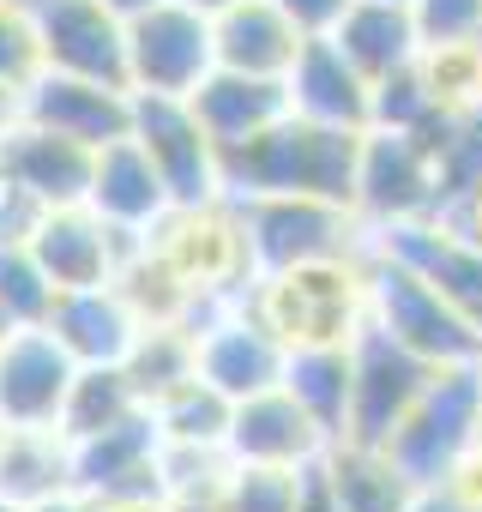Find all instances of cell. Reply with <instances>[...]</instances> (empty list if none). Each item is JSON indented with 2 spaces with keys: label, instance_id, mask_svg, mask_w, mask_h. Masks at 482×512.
<instances>
[{
  "label": "cell",
  "instance_id": "6da1fadb",
  "mask_svg": "<svg viewBox=\"0 0 482 512\" xmlns=\"http://www.w3.org/2000/svg\"><path fill=\"white\" fill-rule=\"evenodd\" d=\"M356 163H362V133L326 127L290 109L266 133L223 151V193L229 199H338L350 205Z\"/></svg>",
  "mask_w": 482,
  "mask_h": 512
},
{
  "label": "cell",
  "instance_id": "7a4b0ae2",
  "mask_svg": "<svg viewBox=\"0 0 482 512\" xmlns=\"http://www.w3.org/2000/svg\"><path fill=\"white\" fill-rule=\"evenodd\" d=\"M248 308L290 344H356L368 326V253L350 260H314L290 272H260L248 284Z\"/></svg>",
  "mask_w": 482,
  "mask_h": 512
},
{
  "label": "cell",
  "instance_id": "3957f363",
  "mask_svg": "<svg viewBox=\"0 0 482 512\" xmlns=\"http://www.w3.org/2000/svg\"><path fill=\"white\" fill-rule=\"evenodd\" d=\"M368 320L398 338L404 350H416L434 368H464L482 362V332L410 266L398 253H386L380 241H368Z\"/></svg>",
  "mask_w": 482,
  "mask_h": 512
},
{
  "label": "cell",
  "instance_id": "277c9868",
  "mask_svg": "<svg viewBox=\"0 0 482 512\" xmlns=\"http://www.w3.org/2000/svg\"><path fill=\"white\" fill-rule=\"evenodd\" d=\"M386 446L416 482H452L482 452V362L440 368Z\"/></svg>",
  "mask_w": 482,
  "mask_h": 512
},
{
  "label": "cell",
  "instance_id": "5b68a950",
  "mask_svg": "<svg viewBox=\"0 0 482 512\" xmlns=\"http://www.w3.org/2000/svg\"><path fill=\"white\" fill-rule=\"evenodd\" d=\"M235 205H241V223H248L254 278L368 253L362 217L350 205H338V199H235Z\"/></svg>",
  "mask_w": 482,
  "mask_h": 512
},
{
  "label": "cell",
  "instance_id": "8992f818",
  "mask_svg": "<svg viewBox=\"0 0 482 512\" xmlns=\"http://www.w3.org/2000/svg\"><path fill=\"white\" fill-rule=\"evenodd\" d=\"M217 73V37L211 13L187 0H157V7L127 19V85L133 97H193Z\"/></svg>",
  "mask_w": 482,
  "mask_h": 512
},
{
  "label": "cell",
  "instance_id": "52a82bcc",
  "mask_svg": "<svg viewBox=\"0 0 482 512\" xmlns=\"http://www.w3.org/2000/svg\"><path fill=\"white\" fill-rule=\"evenodd\" d=\"M356 217L368 235L434 217L440 211V157L416 133L368 127L362 133V163H356Z\"/></svg>",
  "mask_w": 482,
  "mask_h": 512
},
{
  "label": "cell",
  "instance_id": "ba28073f",
  "mask_svg": "<svg viewBox=\"0 0 482 512\" xmlns=\"http://www.w3.org/2000/svg\"><path fill=\"white\" fill-rule=\"evenodd\" d=\"M284 362H290V344L248 308V296L217 302L193 326V374L217 386L229 404L254 398L266 386H284Z\"/></svg>",
  "mask_w": 482,
  "mask_h": 512
},
{
  "label": "cell",
  "instance_id": "9c48e42d",
  "mask_svg": "<svg viewBox=\"0 0 482 512\" xmlns=\"http://www.w3.org/2000/svg\"><path fill=\"white\" fill-rule=\"evenodd\" d=\"M133 139L163 169L175 205H211L223 193V145L205 133L187 97H133Z\"/></svg>",
  "mask_w": 482,
  "mask_h": 512
},
{
  "label": "cell",
  "instance_id": "30bf717a",
  "mask_svg": "<svg viewBox=\"0 0 482 512\" xmlns=\"http://www.w3.org/2000/svg\"><path fill=\"white\" fill-rule=\"evenodd\" d=\"M356 392H350V428L344 440H392V428L410 416V404L428 392V380L440 374L434 362H422L416 350H404L398 338H386L374 320L356 332Z\"/></svg>",
  "mask_w": 482,
  "mask_h": 512
},
{
  "label": "cell",
  "instance_id": "8fae6325",
  "mask_svg": "<svg viewBox=\"0 0 482 512\" xmlns=\"http://www.w3.org/2000/svg\"><path fill=\"white\" fill-rule=\"evenodd\" d=\"M223 452L235 464H272V470H308L332 452V434L320 428V416L290 392V386H266L254 398L229 404V428H223Z\"/></svg>",
  "mask_w": 482,
  "mask_h": 512
},
{
  "label": "cell",
  "instance_id": "7c38bea8",
  "mask_svg": "<svg viewBox=\"0 0 482 512\" xmlns=\"http://www.w3.org/2000/svg\"><path fill=\"white\" fill-rule=\"evenodd\" d=\"M25 247H31V260L43 266V278L55 290H97V284L121 278L127 253H133V235L103 223L91 205H55V211L37 217Z\"/></svg>",
  "mask_w": 482,
  "mask_h": 512
},
{
  "label": "cell",
  "instance_id": "4fadbf2b",
  "mask_svg": "<svg viewBox=\"0 0 482 512\" xmlns=\"http://www.w3.org/2000/svg\"><path fill=\"white\" fill-rule=\"evenodd\" d=\"M73 380H79L73 350L49 326H19L7 344H0V422L7 428L61 422Z\"/></svg>",
  "mask_w": 482,
  "mask_h": 512
},
{
  "label": "cell",
  "instance_id": "5bb4252c",
  "mask_svg": "<svg viewBox=\"0 0 482 512\" xmlns=\"http://www.w3.org/2000/svg\"><path fill=\"white\" fill-rule=\"evenodd\" d=\"M25 121L49 127L61 139H79L91 151H103L109 139L133 133V91L109 85V79H85V73H55L43 67L25 85Z\"/></svg>",
  "mask_w": 482,
  "mask_h": 512
},
{
  "label": "cell",
  "instance_id": "9a60e30c",
  "mask_svg": "<svg viewBox=\"0 0 482 512\" xmlns=\"http://www.w3.org/2000/svg\"><path fill=\"white\" fill-rule=\"evenodd\" d=\"M73 452H79V488L97 494L103 506L163 500V428H157L151 404L109 434L73 440Z\"/></svg>",
  "mask_w": 482,
  "mask_h": 512
},
{
  "label": "cell",
  "instance_id": "2e32d148",
  "mask_svg": "<svg viewBox=\"0 0 482 512\" xmlns=\"http://www.w3.org/2000/svg\"><path fill=\"white\" fill-rule=\"evenodd\" d=\"M31 13H37L43 61L55 73L127 85V19L121 13H109L103 0H31Z\"/></svg>",
  "mask_w": 482,
  "mask_h": 512
},
{
  "label": "cell",
  "instance_id": "e0dca14e",
  "mask_svg": "<svg viewBox=\"0 0 482 512\" xmlns=\"http://www.w3.org/2000/svg\"><path fill=\"white\" fill-rule=\"evenodd\" d=\"M85 205H91L103 223H115L121 235L145 241V235H157V229H163V217L175 211V193H169L163 169L151 163V151L127 133V139H109V145L97 151Z\"/></svg>",
  "mask_w": 482,
  "mask_h": 512
},
{
  "label": "cell",
  "instance_id": "ac0fdd59",
  "mask_svg": "<svg viewBox=\"0 0 482 512\" xmlns=\"http://www.w3.org/2000/svg\"><path fill=\"white\" fill-rule=\"evenodd\" d=\"M368 241H380L386 253H398V260H410L476 332H482V241H470V235H458L452 223H440V217H416V223H398V229H380V235H368Z\"/></svg>",
  "mask_w": 482,
  "mask_h": 512
},
{
  "label": "cell",
  "instance_id": "d6986e66",
  "mask_svg": "<svg viewBox=\"0 0 482 512\" xmlns=\"http://www.w3.org/2000/svg\"><path fill=\"white\" fill-rule=\"evenodd\" d=\"M284 85H290V109L308 121L350 127V133L374 127V79L338 49V37H308Z\"/></svg>",
  "mask_w": 482,
  "mask_h": 512
},
{
  "label": "cell",
  "instance_id": "ffe728a7",
  "mask_svg": "<svg viewBox=\"0 0 482 512\" xmlns=\"http://www.w3.org/2000/svg\"><path fill=\"white\" fill-rule=\"evenodd\" d=\"M43 326L73 350V362H79V368L127 362V356H133V344H139V332H145V320H139V308L121 296V284L61 290Z\"/></svg>",
  "mask_w": 482,
  "mask_h": 512
},
{
  "label": "cell",
  "instance_id": "44dd1931",
  "mask_svg": "<svg viewBox=\"0 0 482 512\" xmlns=\"http://www.w3.org/2000/svg\"><path fill=\"white\" fill-rule=\"evenodd\" d=\"M79 488V452L61 422L49 428H7L0 440V512H31L55 494Z\"/></svg>",
  "mask_w": 482,
  "mask_h": 512
},
{
  "label": "cell",
  "instance_id": "7402d4cb",
  "mask_svg": "<svg viewBox=\"0 0 482 512\" xmlns=\"http://www.w3.org/2000/svg\"><path fill=\"white\" fill-rule=\"evenodd\" d=\"M211 37H217V67L254 73V79H290V67L308 43L278 0H241V7L217 13Z\"/></svg>",
  "mask_w": 482,
  "mask_h": 512
},
{
  "label": "cell",
  "instance_id": "603a6c76",
  "mask_svg": "<svg viewBox=\"0 0 482 512\" xmlns=\"http://www.w3.org/2000/svg\"><path fill=\"white\" fill-rule=\"evenodd\" d=\"M91 163H97V151L91 145H79V139H61V133H49V127H19L7 145H0V169H7L37 205H85V193H91Z\"/></svg>",
  "mask_w": 482,
  "mask_h": 512
},
{
  "label": "cell",
  "instance_id": "cb8c5ba5",
  "mask_svg": "<svg viewBox=\"0 0 482 512\" xmlns=\"http://www.w3.org/2000/svg\"><path fill=\"white\" fill-rule=\"evenodd\" d=\"M187 103H193V115L205 121V133L229 151V145L254 139V133H266L272 121L290 115V85H284V79H254V73L217 67Z\"/></svg>",
  "mask_w": 482,
  "mask_h": 512
},
{
  "label": "cell",
  "instance_id": "d4e9b609",
  "mask_svg": "<svg viewBox=\"0 0 482 512\" xmlns=\"http://www.w3.org/2000/svg\"><path fill=\"white\" fill-rule=\"evenodd\" d=\"M320 464L338 494V512H410V500L422 488L380 440H332V452Z\"/></svg>",
  "mask_w": 482,
  "mask_h": 512
},
{
  "label": "cell",
  "instance_id": "484cf974",
  "mask_svg": "<svg viewBox=\"0 0 482 512\" xmlns=\"http://www.w3.org/2000/svg\"><path fill=\"white\" fill-rule=\"evenodd\" d=\"M332 37L374 85L422 61V31H416V13L404 0H356Z\"/></svg>",
  "mask_w": 482,
  "mask_h": 512
},
{
  "label": "cell",
  "instance_id": "4316f807",
  "mask_svg": "<svg viewBox=\"0 0 482 512\" xmlns=\"http://www.w3.org/2000/svg\"><path fill=\"white\" fill-rule=\"evenodd\" d=\"M284 386L320 416V428H326L332 440H344V428H350V392H356V350H350V344H308V350H290Z\"/></svg>",
  "mask_w": 482,
  "mask_h": 512
},
{
  "label": "cell",
  "instance_id": "83f0119b",
  "mask_svg": "<svg viewBox=\"0 0 482 512\" xmlns=\"http://www.w3.org/2000/svg\"><path fill=\"white\" fill-rule=\"evenodd\" d=\"M139 410H145V392L133 386V374L121 362H103V368H79V380L67 392V410H61V428L73 440H91V434L121 428Z\"/></svg>",
  "mask_w": 482,
  "mask_h": 512
},
{
  "label": "cell",
  "instance_id": "f1b7e54d",
  "mask_svg": "<svg viewBox=\"0 0 482 512\" xmlns=\"http://www.w3.org/2000/svg\"><path fill=\"white\" fill-rule=\"evenodd\" d=\"M151 416H157V428H163V440H169V446H223L229 398L193 374V380L169 386L163 398H151Z\"/></svg>",
  "mask_w": 482,
  "mask_h": 512
},
{
  "label": "cell",
  "instance_id": "f546056e",
  "mask_svg": "<svg viewBox=\"0 0 482 512\" xmlns=\"http://www.w3.org/2000/svg\"><path fill=\"white\" fill-rule=\"evenodd\" d=\"M434 157H440V211H452L470 193H482V103H464V109H452L440 121Z\"/></svg>",
  "mask_w": 482,
  "mask_h": 512
},
{
  "label": "cell",
  "instance_id": "4dcf8cb0",
  "mask_svg": "<svg viewBox=\"0 0 482 512\" xmlns=\"http://www.w3.org/2000/svg\"><path fill=\"white\" fill-rule=\"evenodd\" d=\"M446 115H452V109H446V103H440V91L428 85L422 61L374 85V127L416 133V139H428V145H434V133H440V121H446Z\"/></svg>",
  "mask_w": 482,
  "mask_h": 512
},
{
  "label": "cell",
  "instance_id": "1f68e13d",
  "mask_svg": "<svg viewBox=\"0 0 482 512\" xmlns=\"http://www.w3.org/2000/svg\"><path fill=\"white\" fill-rule=\"evenodd\" d=\"M121 368H127L133 386L145 392V404L163 398L169 386L193 380V326H145L139 344H133V356H127Z\"/></svg>",
  "mask_w": 482,
  "mask_h": 512
},
{
  "label": "cell",
  "instance_id": "d6a6232c",
  "mask_svg": "<svg viewBox=\"0 0 482 512\" xmlns=\"http://www.w3.org/2000/svg\"><path fill=\"white\" fill-rule=\"evenodd\" d=\"M217 512H302V470L272 464H229Z\"/></svg>",
  "mask_w": 482,
  "mask_h": 512
},
{
  "label": "cell",
  "instance_id": "836d02e7",
  "mask_svg": "<svg viewBox=\"0 0 482 512\" xmlns=\"http://www.w3.org/2000/svg\"><path fill=\"white\" fill-rule=\"evenodd\" d=\"M55 284L43 278V266L31 260V247H0V302L19 326H43L55 308Z\"/></svg>",
  "mask_w": 482,
  "mask_h": 512
},
{
  "label": "cell",
  "instance_id": "e575fe53",
  "mask_svg": "<svg viewBox=\"0 0 482 512\" xmlns=\"http://www.w3.org/2000/svg\"><path fill=\"white\" fill-rule=\"evenodd\" d=\"M43 67L49 61H43V37H37L31 0H0V79L25 91Z\"/></svg>",
  "mask_w": 482,
  "mask_h": 512
},
{
  "label": "cell",
  "instance_id": "d590c367",
  "mask_svg": "<svg viewBox=\"0 0 482 512\" xmlns=\"http://www.w3.org/2000/svg\"><path fill=\"white\" fill-rule=\"evenodd\" d=\"M422 49H452L482 31V0H410Z\"/></svg>",
  "mask_w": 482,
  "mask_h": 512
},
{
  "label": "cell",
  "instance_id": "8d00e7d4",
  "mask_svg": "<svg viewBox=\"0 0 482 512\" xmlns=\"http://www.w3.org/2000/svg\"><path fill=\"white\" fill-rule=\"evenodd\" d=\"M43 211H49V205H37V199H31L7 169H0V247H25Z\"/></svg>",
  "mask_w": 482,
  "mask_h": 512
},
{
  "label": "cell",
  "instance_id": "74e56055",
  "mask_svg": "<svg viewBox=\"0 0 482 512\" xmlns=\"http://www.w3.org/2000/svg\"><path fill=\"white\" fill-rule=\"evenodd\" d=\"M278 7L296 19V31H302V37H332V31L344 25V13L356 7V0H278Z\"/></svg>",
  "mask_w": 482,
  "mask_h": 512
},
{
  "label": "cell",
  "instance_id": "f35d334b",
  "mask_svg": "<svg viewBox=\"0 0 482 512\" xmlns=\"http://www.w3.org/2000/svg\"><path fill=\"white\" fill-rule=\"evenodd\" d=\"M410 512H482V500L464 488V482H422Z\"/></svg>",
  "mask_w": 482,
  "mask_h": 512
},
{
  "label": "cell",
  "instance_id": "ab89813d",
  "mask_svg": "<svg viewBox=\"0 0 482 512\" xmlns=\"http://www.w3.org/2000/svg\"><path fill=\"white\" fill-rule=\"evenodd\" d=\"M19 127H25V91L0 79V145H7Z\"/></svg>",
  "mask_w": 482,
  "mask_h": 512
},
{
  "label": "cell",
  "instance_id": "60d3db41",
  "mask_svg": "<svg viewBox=\"0 0 482 512\" xmlns=\"http://www.w3.org/2000/svg\"><path fill=\"white\" fill-rule=\"evenodd\" d=\"M440 223H452L458 235H470V241H482V193H470L464 205H452V211H440Z\"/></svg>",
  "mask_w": 482,
  "mask_h": 512
},
{
  "label": "cell",
  "instance_id": "b9f144b4",
  "mask_svg": "<svg viewBox=\"0 0 482 512\" xmlns=\"http://www.w3.org/2000/svg\"><path fill=\"white\" fill-rule=\"evenodd\" d=\"M31 512H109L97 494H85V488H67V494H55V500H43V506H31Z\"/></svg>",
  "mask_w": 482,
  "mask_h": 512
},
{
  "label": "cell",
  "instance_id": "7bdbcfd3",
  "mask_svg": "<svg viewBox=\"0 0 482 512\" xmlns=\"http://www.w3.org/2000/svg\"><path fill=\"white\" fill-rule=\"evenodd\" d=\"M109 13H121V19H133V13H145V7H157V0H103Z\"/></svg>",
  "mask_w": 482,
  "mask_h": 512
},
{
  "label": "cell",
  "instance_id": "ee69618b",
  "mask_svg": "<svg viewBox=\"0 0 482 512\" xmlns=\"http://www.w3.org/2000/svg\"><path fill=\"white\" fill-rule=\"evenodd\" d=\"M187 7H199V13H211V19H217V13H229V7H241V0H187Z\"/></svg>",
  "mask_w": 482,
  "mask_h": 512
},
{
  "label": "cell",
  "instance_id": "f6af8a7d",
  "mask_svg": "<svg viewBox=\"0 0 482 512\" xmlns=\"http://www.w3.org/2000/svg\"><path fill=\"white\" fill-rule=\"evenodd\" d=\"M13 332H19V320H13V314H7V302H0V344H7V338H13Z\"/></svg>",
  "mask_w": 482,
  "mask_h": 512
},
{
  "label": "cell",
  "instance_id": "bcb514c9",
  "mask_svg": "<svg viewBox=\"0 0 482 512\" xmlns=\"http://www.w3.org/2000/svg\"><path fill=\"white\" fill-rule=\"evenodd\" d=\"M470 55H476V73H482V31L470 37Z\"/></svg>",
  "mask_w": 482,
  "mask_h": 512
},
{
  "label": "cell",
  "instance_id": "7dc6e473",
  "mask_svg": "<svg viewBox=\"0 0 482 512\" xmlns=\"http://www.w3.org/2000/svg\"><path fill=\"white\" fill-rule=\"evenodd\" d=\"M0 440H7V422H0Z\"/></svg>",
  "mask_w": 482,
  "mask_h": 512
},
{
  "label": "cell",
  "instance_id": "c3c4849f",
  "mask_svg": "<svg viewBox=\"0 0 482 512\" xmlns=\"http://www.w3.org/2000/svg\"><path fill=\"white\" fill-rule=\"evenodd\" d=\"M404 7H410V0H404Z\"/></svg>",
  "mask_w": 482,
  "mask_h": 512
}]
</instances>
